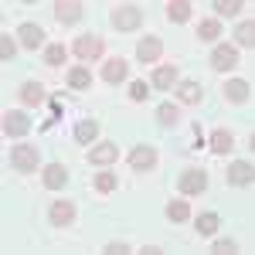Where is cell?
Masks as SVG:
<instances>
[{"mask_svg": "<svg viewBox=\"0 0 255 255\" xmlns=\"http://www.w3.org/2000/svg\"><path fill=\"white\" fill-rule=\"evenodd\" d=\"M10 163H14V170H20V174H34V170L41 167L38 146H31V143H17V146L10 150Z\"/></svg>", "mask_w": 255, "mask_h": 255, "instance_id": "cell-1", "label": "cell"}, {"mask_svg": "<svg viewBox=\"0 0 255 255\" xmlns=\"http://www.w3.org/2000/svg\"><path fill=\"white\" fill-rule=\"evenodd\" d=\"M177 187H180V194L184 197H197L208 191V170H201V167H191V170H184L180 180H177Z\"/></svg>", "mask_w": 255, "mask_h": 255, "instance_id": "cell-2", "label": "cell"}, {"mask_svg": "<svg viewBox=\"0 0 255 255\" xmlns=\"http://www.w3.org/2000/svg\"><path fill=\"white\" fill-rule=\"evenodd\" d=\"M109 20H113V27H116V31H123V34H126V31H136L139 24H143V10H139V7H133V3H119Z\"/></svg>", "mask_w": 255, "mask_h": 255, "instance_id": "cell-3", "label": "cell"}, {"mask_svg": "<svg viewBox=\"0 0 255 255\" xmlns=\"http://www.w3.org/2000/svg\"><path fill=\"white\" fill-rule=\"evenodd\" d=\"M157 163H160L157 150H153V146H146V143H139V146L129 150V167H133L136 174H150V170H157Z\"/></svg>", "mask_w": 255, "mask_h": 255, "instance_id": "cell-4", "label": "cell"}, {"mask_svg": "<svg viewBox=\"0 0 255 255\" xmlns=\"http://www.w3.org/2000/svg\"><path fill=\"white\" fill-rule=\"evenodd\" d=\"M211 68L215 72H232V68H238V44H215L211 48Z\"/></svg>", "mask_w": 255, "mask_h": 255, "instance_id": "cell-5", "label": "cell"}, {"mask_svg": "<svg viewBox=\"0 0 255 255\" xmlns=\"http://www.w3.org/2000/svg\"><path fill=\"white\" fill-rule=\"evenodd\" d=\"M72 48H75V55H79V58L96 61V58H102V51H106V41L99 38V34H79Z\"/></svg>", "mask_w": 255, "mask_h": 255, "instance_id": "cell-6", "label": "cell"}, {"mask_svg": "<svg viewBox=\"0 0 255 255\" xmlns=\"http://www.w3.org/2000/svg\"><path fill=\"white\" fill-rule=\"evenodd\" d=\"M116 160H119V150H116L113 139H102V143H96V146L89 150V163L99 167V170H102V167H113Z\"/></svg>", "mask_w": 255, "mask_h": 255, "instance_id": "cell-7", "label": "cell"}, {"mask_svg": "<svg viewBox=\"0 0 255 255\" xmlns=\"http://www.w3.org/2000/svg\"><path fill=\"white\" fill-rule=\"evenodd\" d=\"M3 133L7 136H27L31 133V119H27V113H20V109H10V113H3Z\"/></svg>", "mask_w": 255, "mask_h": 255, "instance_id": "cell-8", "label": "cell"}, {"mask_svg": "<svg viewBox=\"0 0 255 255\" xmlns=\"http://www.w3.org/2000/svg\"><path fill=\"white\" fill-rule=\"evenodd\" d=\"M75 204L72 201H55L51 208H48V221L55 225V228H68V225H75Z\"/></svg>", "mask_w": 255, "mask_h": 255, "instance_id": "cell-9", "label": "cell"}, {"mask_svg": "<svg viewBox=\"0 0 255 255\" xmlns=\"http://www.w3.org/2000/svg\"><path fill=\"white\" fill-rule=\"evenodd\" d=\"M221 92H225V102H232V106H242V102H249L252 96V85L245 79H228L221 85Z\"/></svg>", "mask_w": 255, "mask_h": 255, "instance_id": "cell-10", "label": "cell"}, {"mask_svg": "<svg viewBox=\"0 0 255 255\" xmlns=\"http://www.w3.org/2000/svg\"><path fill=\"white\" fill-rule=\"evenodd\" d=\"M160 55H163V41H160L157 34H146V38L136 44V58L143 61V65H153V61H160Z\"/></svg>", "mask_w": 255, "mask_h": 255, "instance_id": "cell-11", "label": "cell"}, {"mask_svg": "<svg viewBox=\"0 0 255 255\" xmlns=\"http://www.w3.org/2000/svg\"><path fill=\"white\" fill-rule=\"evenodd\" d=\"M82 14H85V10H82L79 0H58V3H55V20L65 24V27H68V24H79Z\"/></svg>", "mask_w": 255, "mask_h": 255, "instance_id": "cell-12", "label": "cell"}, {"mask_svg": "<svg viewBox=\"0 0 255 255\" xmlns=\"http://www.w3.org/2000/svg\"><path fill=\"white\" fill-rule=\"evenodd\" d=\"M228 184L232 187H252V163L249 160H235V163H228Z\"/></svg>", "mask_w": 255, "mask_h": 255, "instance_id": "cell-13", "label": "cell"}, {"mask_svg": "<svg viewBox=\"0 0 255 255\" xmlns=\"http://www.w3.org/2000/svg\"><path fill=\"white\" fill-rule=\"evenodd\" d=\"M17 99L24 102V106H41L44 99H48V92H44V85L41 82H20V89H17Z\"/></svg>", "mask_w": 255, "mask_h": 255, "instance_id": "cell-14", "label": "cell"}, {"mask_svg": "<svg viewBox=\"0 0 255 255\" xmlns=\"http://www.w3.org/2000/svg\"><path fill=\"white\" fill-rule=\"evenodd\" d=\"M174 96H177V106H180V102H184V106H197L204 92H201V85H197V82L184 79V82H177V85H174Z\"/></svg>", "mask_w": 255, "mask_h": 255, "instance_id": "cell-15", "label": "cell"}, {"mask_svg": "<svg viewBox=\"0 0 255 255\" xmlns=\"http://www.w3.org/2000/svg\"><path fill=\"white\" fill-rule=\"evenodd\" d=\"M126 75H129V65H126V58H109L106 65H102V82H109V85L126 82Z\"/></svg>", "mask_w": 255, "mask_h": 255, "instance_id": "cell-16", "label": "cell"}, {"mask_svg": "<svg viewBox=\"0 0 255 255\" xmlns=\"http://www.w3.org/2000/svg\"><path fill=\"white\" fill-rule=\"evenodd\" d=\"M41 180H44L48 191H61V187L68 184V170H65L61 163H48V167L41 170Z\"/></svg>", "mask_w": 255, "mask_h": 255, "instance_id": "cell-17", "label": "cell"}, {"mask_svg": "<svg viewBox=\"0 0 255 255\" xmlns=\"http://www.w3.org/2000/svg\"><path fill=\"white\" fill-rule=\"evenodd\" d=\"M20 48H44V31H41L38 24H20Z\"/></svg>", "mask_w": 255, "mask_h": 255, "instance_id": "cell-18", "label": "cell"}, {"mask_svg": "<svg viewBox=\"0 0 255 255\" xmlns=\"http://www.w3.org/2000/svg\"><path fill=\"white\" fill-rule=\"evenodd\" d=\"M153 89L157 92H163V89H174L177 85V68L174 65H157V72H153Z\"/></svg>", "mask_w": 255, "mask_h": 255, "instance_id": "cell-19", "label": "cell"}, {"mask_svg": "<svg viewBox=\"0 0 255 255\" xmlns=\"http://www.w3.org/2000/svg\"><path fill=\"white\" fill-rule=\"evenodd\" d=\"M232 150H235V136H232L228 129H211V153L225 157V153H232Z\"/></svg>", "mask_w": 255, "mask_h": 255, "instance_id": "cell-20", "label": "cell"}, {"mask_svg": "<svg viewBox=\"0 0 255 255\" xmlns=\"http://www.w3.org/2000/svg\"><path fill=\"white\" fill-rule=\"evenodd\" d=\"M65 82H68V89H75V92H85V89L92 85V72H89L85 65H75V68L65 75Z\"/></svg>", "mask_w": 255, "mask_h": 255, "instance_id": "cell-21", "label": "cell"}, {"mask_svg": "<svg viewBox=\"0 0 255 255\" xmlns=\"http://www.w3.org/2000/svg\"><path fill=\"white\" fill-rule=\"evenodd\" d=\"M194 228H197V235H201V238H211L218 228H221V218H218L215 211H204V215H197Z\"/></svg>", "mask_w": 255, "mask_h": 255, "instance_id": "cell-22", "label": "cell"}, {"mask_svg": "<svg viewBox=\"0 0 255 255\" xmlns=\"http://www.w3.org/2000/svg\"><path fill=\"white\" fill-rule=\"evenodd\" d=\"M191 14H194V10H191L187 0H170V3H167V20H170V24H184V20H191Z\"/></svg>", "mask_w": 255, "mask_h": 255, "instance_id": "cell-23", "label": "cell"}, {"mask_svg": "<svg viewBox=\"0 0 255 255\" xmlns=\"http://www.w3.org/2000/svg\"><path fill=\"white\" fill-rule=\"evenodd\" d=\"M187 218H191V204H187V197H174V201L167 204V221L180 225V221H187Z\"/></svg>", "mask_w": 255, "mask_h": 255, "instance_id": "cell-24", "label": "cell"}, {"mask_svg": "<svg viewBox=\"0 0 255 255\" xmlns=\"http://www.w3.org/2000/svg\"><path fill=\"white\" fill-rule=\"evenodd\" d=\"M197 38L201 41H218L221 38V20L218 17H204V20H197Z\"/></svg>", "mask_w": 255, "mask_h": 255, "instance_id": "cell-25", "label": "cell"}, {"mask_svg": "<svg viewBox=\"0 0 255 255\" xmlns=\"http://www.w3.org/2000/svg\"><path fill=\"white\" fill-rule=\"evenodd\" d=\"M157 123L160 126H177V123H180V106H177V102H160L157 106Z\"/></svg>", "mask_w": 255, "mask_h": 255, "instance_id": "cell-26", "label": "cell"}, {"mask_svg": "<svg viewBox=\"0 0 255 255\" xmlns=\"http://www.w3.org/2000/svg\"><path fill=\"white\" fill-rule=\"evenodd\" d=\"M65 61H68V48H65V44H58V41H55V44H48V48H44V65L61 68Z\"/></svg>", "mask_w": 255, "mask_h": 255, "instance_id": "cell-27", "label": "cell"}, {"mask_svg": "<svg viewBox=\"0 0 255 255\" xmlns=\"http://www.w3.org/2000/svg\"><path fill=\"white\" fill-rule=\"evenodd\" d=\"M96 136H99V126L92 119H82L75 126V143H96Z\"/></svg>", "mask_w": 255, "mask_h": 255, "instance_id": "cell-28", "label": "cell"}, {"mask_svg": "<svg viewBox=\"0 0 255 255\" xmlns=\"http://www.w3.org/2000/svg\"><path fill=\"white\" fill-rule=\"evenodd\" d=\"M235 41H238V48H252L255 44V20H242V24H238Z\"/></svg>", "mask_w": 255, "mask_h": 255, "instance_id": "cell-29", "label": "cell"}, {"mask_svg": "<svg viewBox=\"0 0 255 255\" xmlns=\"http://www.w3.org/2000/svg\"><path fill=\"white\" fill-rule=\"evenodd\" d=\"M92 184H96V191H99V194H113L119 180H116L113 174H109V167H102V170L96 174V180H92Z\"/></svg>", "mask_w": 255, "mask_h": 255, "instance_id": "cell-30", "label": "cell"}, {"mask_svg": "<svg viewBox=\"0 0 255 255\" xmlns=\"http://www.w3.org/2000/svg\"><path fill=\"white\" fill-rule=\"evenodd\" d=\"M215 10H218V17H238V10H242V0H218Z\"/></svg>", "mask_w": 255, "mask_h": 255, "instance_id": "cell-31", "label": "cell"}, {"mask_svg": "<svg viewBox=\"0 0 255 255\" xmlns=\"http://www.w3.org/2000/svg\"><path fill=\"white\" fill-rule=\"evenodd\" d=\"M14 55H17V38L14 34H0V58L10 61Z\"/></svg>", "mask_w": 255, "mask_h": 255, "instance_id": "cell-32", "label": "cell"}, {"mask_svg": "<svg viewBox=\"0 0 255 255\" xmlns=\"http://www.w3.org/2000/svg\"><path fill=\"white\" fill-rule=\"evenodd\" d=\"M146 96H150V85L146 82H129V99L133 102H143Z\"/></svg>", "mask_w": 255, "mask_h": 255, "instance_id": "cell-33", "label": "cell"}, {"mask_svg": "<svg viewBox=\"0 0 255 255\" xmlns=\"http://www.w3.org/2000/svg\"><path fill=\"white\" fill-rule=\"evenodd\" d=\"M211 252H215V255H235V252H238V242L221 238V242H215V245H211Z\"/></svg>", "mask_w": 255, "mask_h": 255, "instance_id": "cell-34", "label": "cell"}, {"mask_svg": "<svg viewBox=\"0 0 255 255\" xmlns=\"http://www.w3.org/2000/svg\"><path fill=\"white\" fill-rule=\"evenodd\" d=\"M129 252V245H123V242H113V245H106V255H126Z\"/></svg>", "mask_w": 255, "mask_h": 255, "instance_id": "cell-35", "label": "cell"}, {"mask_svg": "<svg viewBox=\"0 0 255 255\" xmlns=\"http://www.w3.org/2000/svg\"><path fill=\"white\" fill-rule=\"evenodd\" d=\"M139 252H143V255H163V249H160V245H143Z\"/></svg>", "mask_w": 255, "mask_h": 255, "instance_id": "cell-36", "label": "cell"}]
</instances>
